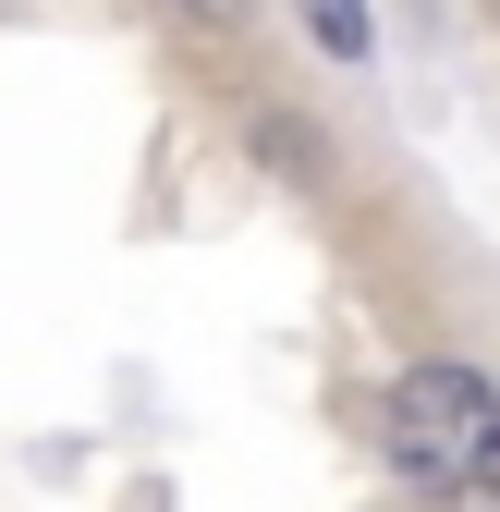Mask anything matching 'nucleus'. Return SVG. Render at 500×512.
<instances>
[{
	"label": "nucleus",
	"instance_id": "f03ea898",
	"mask_svg": "<svg viewBox=\"0 0 500 512\" xmlns=\"http://www.w3.org/2000/svg\"><path fill=\"white\" fill-rule=\"evenodd\" d=\"M305 25H318L342 61H366V13H354V0H305Z\"/></svg>",
	"mask_w": 500,
	"mask_h": 512
},
{
	"label": "nucleus",
	"instance_id": "7ed1b4c3",
	"mask_svg": "<svg viewBox=\"0 0 500 512\" xmlns=\"http://www.w3.org/2000/svg\"><path fill=\"white\" fill-rule=\"evenodd\" d=\"M208 13H220V0H208Z\"/></svg>",
	"mask_w": 500,
	"mask_h": 512
},
{
	"label": "nucleus",
	"instance_id": "f257e3e1",
	"mask_svg": "<svg viewBox=\"0 0 500 512\" xmlns=\"http://www.w3.org/2000/svg\"><path fill=\"white\" fill-rule=\"evenodd\" d=\"M391 464L415 488H476L500 476V391L476 366H415L391 391Z\"/></svg>",
	"mask_w": 500,
	"mask_h": 512
}]
</instances>
